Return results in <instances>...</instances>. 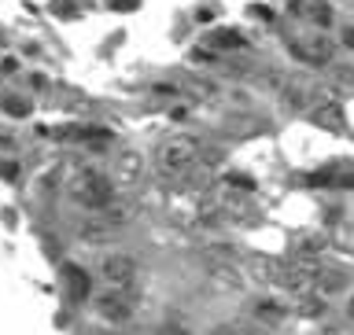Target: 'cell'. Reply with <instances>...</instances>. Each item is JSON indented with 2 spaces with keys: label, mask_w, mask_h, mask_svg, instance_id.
<instances>
[{
  "label": "cell",
  "mask_w": 354,
  "mask_h": 335,
  "mask_svg": "<svg viewBox=\"0 0 354 335\" xmlns=\"http://www.w3.org/2000/svg\"><path fill=\"white\" fill-rule=\"evenodd\" d=\"M347 317H351V320H354V295H351V298H347Z\"/></svg>",
  "instance_id": "2e32d148"
},
{
  "label": "cell",
  "mask_w": 354,
  "mask_h": 335,
  "mask_svg": "<svg viewBox=\"0 0 354 335\" xmlns=\"http://www.w3.org/2000/svg\"><path fill=\"white\" fill-rule=\"evenodd\" d=\"M96 214L104 218V221H107L111 229H126L129 221L137 218V207H133V203H118V199H115V203H111V207H104V210H96Z\"/></svg>",
  "instance_id": "ba28073f"
},
{
  "label": "cell",
  "mask_w": 354,
  "mask_h": 335,
  "mask_svg": "<svg viewBox=\"0 0 354 335\" xmlns=\"http://www.w3.org/2000/svg\"><path fill=\"white\" fill-rule=\"evenodd\" d=\"M347 284H351V273H343V269H321L317 276V287L314 291L317 295H339V291H347Z\"/></svg>",
  "instance_id": "52a82bcc"
},
{
  "label": "cell",
  "mask_w": 354,
  "mask_h": 335,
  "mask_svg": "<svg viewBox=\"0 0 354 335\" xmlns=\"http://www.w3.org/2000/svg\"><path fill=\"white\" fill-rule=\"evenodd\" d=\"M96 314L104 317V320H129V314H133V298H129V291H115V287H107L104 295L96 298Z\"/></svg>",
  "instance_id": "8992f818"
},
{
  "label": "cell",
  "mask_w": 354,
  "mask_h": 335,
  "mask_svg": "<svg viewBox=\"0 0 354 335\" xmlns=\"http://www.w3.org/2000/svg\"><path fill=\"white\" fill-rule=\"evenodd\" d=\"M292 52L303 63H310V66H325L332 59V41L325 37V33H310V37H295L292 41Z\"/></svg>",
  "instance_id": "277c9868"
},
{
  "label": "cell",
  "mask_w": 354,
  "mask_h": 335,
  "mask_svg": "<svg viewBox=\"0 0 354 335\" xmlns=\"http://www.w3.org/2000/svg\"><path fill=\"white\" fill-rule=\"evenodd\" d=\"M144 173V159L140 151H118L115 162H111V177H115L118 188H133Z\"/></svg>",
  "instance_id": "5b68a950"
},
{
  "label": "cell",
  "mask_w": 354,
  "mask_h": 335,
  "mask_svg": "<svg viewBox=\"0 0 354 335\" xmlns=\"http://www.w3.org/2000/svg\"><path fill=\"white\" fill-rule=\"evenodd\" d=\"M310 115H314V122H317V126H325V129H336V133L343 129V111H339L336 99H321Z\"/></svg>",
  "instance_id": "9c48e42d"
},
{
  "label": "cell",
  "mask_w": 354,
  "mask_h": 335,
  "mask_svg": "<svg viewBox=\"0 0 354 335\" xmlns=\"http://www.w3.org/2000/svg\"><path fill=\"white\" fill-rule=\"evenodd\" d=\"M100 276H104V284L115 287V291H129L140 276V265L133 254H107V258L100 262Z\"/></svg>",
  "instance_id": "3957f363"
},
{
  "label": "cell",
  "mask_w": 354,
  "mask_h": 335,
  "mask_svg": "<svg viewBox=\"0 0 354 335\" xmlns=\"http://www.w3.org/2000/svg\"><path fill=\"white\" fill-rule=\"evenodd\" d=\"M199 140L188 137V133H174V137H166L159 144V151H155V173L162 177V181H181L196 170L199 162Z\"/></svg>",
  "instance_id": "6da1fadb"
},
{
  "label": "cell",
  "mask_w": 354,
  "mask_h": 335,
  "mask_svg": "<svg viewBox=\"0 0 354 335\" xmlns=\"http://www.w3.org/2000/svg\"><path fill=\"white\" fill-rule=\"evenodd\" d=\"M115 177L104 173L100 166H82V170H74L71 177V199L74 203H82L88 210H104L115 203Z\"/></svg>",
  "instance_id": "7a4b0ae2"
},
{
  "label": "cell",
  "mask_w": 354,
  "mask_h": 335,
  "mask_svg": "<svg viewBox=\"0 0 354 335\" xmlns=\"http://www.w3.org/2000/svg\"><path fill=\"white\" fill-rule=\"evenodd\" d=\"M343 44H347V48H354V26H343Z\"/></svg>",
  "instance_id": "5bb4252c"
},
{
  "label": "cell",
  "mask_w": 354,
  "mask_h": 335,
  "mask_svg": "<svg viewBox=\"0 0 354 335\" xmlns=\"http://www.w3.org/2000/svg\"><path fill=\"white\" fill-rule=\"evenodd\" d=\"M332 82L339 88H354V66H332Z\"/></svg>",
  "instance_id": "4fadbf2b"
},
{
  "label": "cell",
  "mask_w": 354,
  "mask_h": 335,
  "mask_svg": "<svg viewBox=\"0 0 354 335\" xmlns=\"http://www.w3.org/2000/svg\"><path fill=\"white\" fill-rule=\"evenodd\" d=\"M306 15H310V22H314V26H332V4L328 0H310L306 4Z\"/></svg>",
  "instance_id": "30bf717a"
},
{
  "label": "cell",
  "mask_w": 354,
  "mask_h": 335,
  "mask_svg": "<svg viewBox=\"0 0 354 335\" xmlns=\"http://www.w3.org/2000/svg\"><path fill=\"white\" fill-rule=\"evenodd\" d=\"M254 314H259L262 320H281L288 314V303H277V298H262L259 306H254Z\"/></svg>",
  "instance_id": "8fae6325"
},
{
  "label": "cell",
  "mask_w": 354,
  "mask_h": 335,
  "mask_svg": "<svg viewBox=\"0 0 354 335\" xmlns=\"http://www.w3.org/2000/svg\"><path fill=\"white\" fill-rule=\"evenodd\" d=\"M159 335H188V332H185V328H177V325H166Z\"/></svg>",
  "instance_id": "9a60e30c"
},
{
  "label": "cell",
  "mask_w": 354,
  "mask_h": 335,
  "mask_svg": "<svg viewBox=\"0 0 354 335\" xmlns=\"http://www.w3.org/2000/svg\"><path fill=\"white\" fill-rule=\"evenodd\" d=\"M325 251V240L321 236H306V240H299V258H317V254Z\"/></svg>",
  "instance_id": "7c38bea8"
}]
</instances>
